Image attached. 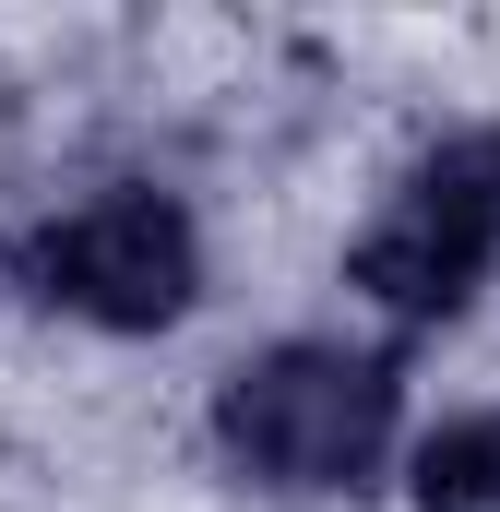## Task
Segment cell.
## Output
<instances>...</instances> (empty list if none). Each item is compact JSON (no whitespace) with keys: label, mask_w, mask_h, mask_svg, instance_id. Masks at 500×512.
<instances>
[{"label":"cell","mask_w":500,"mask_h":512,"mask_svg":"<svg viewBox=\"0 0 500 512\" xmlns=\"http://www.w3.org/2000/svg\"><path fill=\"white\" fill-rule=\"evenodd\" d=\"M393 429H405V382L370 346L286 334V346H262V358H239L215 382V453L250 489H286V501L370 489L393 465Z\"/></svg>","instance_id":"cell-1"},{"label":"cell","mask_w":500,"mask_h":512,"mask_svg":"<svg viewBox=\"0 0 500 512\" xmlns=\"http://www.w3.org/2000/svg\"><path fill=\"white\" fill-rule=\"evenodd\" d=\"M24 286L96 334H167L191 298H203V227L179 191L155 179H120L96 203H72L60 227L24 239Z\"/></svg>","instance_id":"cell-2"},{"label":"cell","mask_w":500,"mask_h":512,"mask_svg":"<svg viewBox=\"0 0 500 512\" xmlns=\"http://www.w3.org/2000/svg\"><path fill=\"white\" fill-rule=\"evenodd\" d=\"M489 274H500V131L429 155L381 203V227L346 251V286L393 322H453V310H477Z\"/></svg>","instance_id":"cell-3"},{"label":"cell","mask_w":500,"mask_h":512,"mask_svg":"<svg viewBox=\"0 0 500 512\" xmlns=\"http://www.w3.org/2000/svg\"><path fill=\"white\" fill-rule=\"evenodd\" d=\"M405 489H417V512H500V405L489 417H441L417 441Z\"/></svg>","instance_id":"cell-4"}]
</instances>
